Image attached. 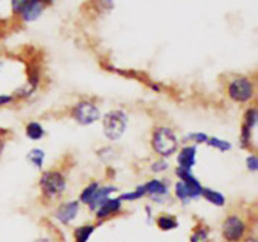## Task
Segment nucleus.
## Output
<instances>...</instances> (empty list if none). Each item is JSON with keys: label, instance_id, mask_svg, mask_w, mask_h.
I'll list each match as a JSON object with an SVG mask.
<instances>
[{"label": "nucleus", "instance_id": "obj_17", "mask_svg": "<svg viewBox=\"0 0 258 242\" xmlns=\"http://www.w3.org/2000/svg\"><path fill=\"white\" fill-rule=\"evenodd\" d=\"M206 144L207 145L211 146V148L221 151V153H227V151L232 150L231 141L226 140V139H221V138H218V136H209Z\"/></svg>", "mask_w": 258, "mask_h": 242}, {"label": "nucleus", "instance_id": "obj_19", "mask_svg": "<svg viewBox=\"0 0 258 242\" xmlns=\"http://www.w3.org/2000/svg\"><path fill=\"white\" fill-rule=\"evenodd\" d=\"M145 196H146L145 188H144V184H143V186L136 187L134 191L122 193L118 198L121 199V202H134V201H138V199H141Z\"/></svg>", "mask_w": 258, "mask_h": 242}, {"label": "nucleus", "instance_id": "obj_2", "mask_svg": "<svg viewBox=\"0 0 258 242\" xmlns=\"http://www.w3.org/2000/svg\"><path fill=\"white\" fill-rule=\"evenodd\" d=\"M67 187L66 176L58 170L43 171L39 178V188L43 196L48 199L62 196Z\"/></svg>", "mask_w": 258, "mask_h": 242}, {"label": "nucleus", "instance_id": "obj_20", "mask_svg": "<svg viewBox=\"0 0 258 242\" xmlns=\"http://www.w3.org/2000/svg\"><path fill=\"white\" fill-rule=\"evenodd\" d=\"M156 224L160 229L163 231H171V229L176 228L178 227V221L174 218L173 216H169V214H163L158 218Z\"/></svg>", "mask_w": 258, "mask_h": 242}, {"label": "nucleus", "instance_id": "obj_27", "mask_svg": "<svg viewBox=\"0 0 258 242\" xmlns=\"http://www.w3.org/2000/svg\"><path fill=\"white\" fill-rule=\"evenodd\" d=\"M246 166L249 171L252 173H256L258 170V159L256 155H249L248 158L246 159Z\"/></svg>", "mask_w": 258, "mask_h": 242}, {"label": "nucleus", "instance_id": "obj_21", "mask_svg": "<svg viewBox=\"0 0 258 242\" xmlns=\"http://www.w3.org/2000/svg\"><path fill=\"white\" fill-rule=\"evenodd\" d=\"M93 231H95V227L91 226V224H85V226H81L78 228H76V242H87L90 239V237L92 236Z\"/></svg>", "mask_w": 258, "mask_h": 242}, {"label": "nucleus", "instance_id": "obj_31", "mask_svg": "<svg viewBox=\"0 0 258 242\" xmlns=\"http://www.w3.org/2000/svg\"><path fill=\"white\" fill-rule=\"evenodd\" d=\"M4 148H5V141H4V139L0 136V155L3 154V150H4Z\"/></svg>", "mask_w": 258, "mask_h": 242}, {"label": "nucleus", "instance_id": "obj_33", "mask_svg": "<svg viewBox=\"0 0 258 242\" xmlns=\"http://www.w3.org/2000/svg\"><path fill=\"white\" fill-rule=\"evenodd\" d=\"M48 2H52V0H44V3H45V4H47Z\"/></svg>", "mask_w": 258, "mask_h": 242}, {"label": "nucleus", "instance_id": "obj_24", "mask_svg": "<svg viewBox=\"0 0 258 242\" xmlns=\"http://www.w3.org/2000/svg\"><path fill=\"white\" fill-rule=\"evenodd\" d=\"M174 193H175V197L181 201L183 203H189L191 201V197L189 191L186 189V187L184 186L183 182H178V183L174 186Z\"/></svg>", "mask_w": 258, "mask_h": 242}, {"label": "nucleus", "instance_id": "obj_23", "mask_svg": "<svg viewBox=\"0 0 258 242\" xmlns=\"http://www.w3.org/2000/svg\"><path fill=\"white\" fill-rule=\"evenodd\" d=\"M257 121H258L257 108L256 107L247 108L246 112H244V116H243V125L253 130L257 125Z\"/></svg>", "mask_w": 258, "mask_h": 242}, {"label": "nucleus", "instance_id": "obj_13", "mask_svg": "<svg viewBox=\"0 0 258 242\" xmlns=\"http://www.w3.org/2000/svg\"><path fill=\"white\" fill-rule=\"evenodd\" d=\"M116 191H117V188H116L115 186H111V184H108V186H103V187L100 186V188L97 189V192H96L95 196H93L92 201H91L90 204H88L91 211H96V209H97L101 204L105 203L106 199L110 198L111 194L115 193Z\"/></svg>", "mask_w": 258, "mask_h": 242}, {"label": "nucleus", "instance_id": "obj_1", "mask_svg": "<svg viewBox=\"0 0 258 242\" xmlns=\"http://www.w3.org/2000/svg\"><path fill=\"white\" fill-rule=\"evenodd\" d=\"M151 146L158 155L169 158L178 151L179 140L173 129L168 126H158L153 131Z\"/></svg>", "mask_w": 258, "mask_h": 242}, {"label": "nucleus", "instance_id": "obj_6", "mask_svg": "<svg viewBox=\"0 0 258 242\" xmlns=\"http://www.w3.org/2000/svg\"><path fill=\"white\" fill-rule=\"evenodd\" d=\"M246 222L237 214L227 217L222 226V234L227 242H239L246 234Z\"/></svg>", "mask_w": 258, "mask_h": 242}, {"label": "nucleus", "instance_id": "obj_12", "mask_svg": "<svg viewBox=\"0 0 258 242\" xmlns=\"http://www.w3.org/2000/svg\"><path fill=\"white\" fill-rule=\"evenodd\" d=\"M122 208V202L118 198H108L103 204H101L97 209H96V217L97 219H106L111 216H115Z\"/></svg>", "mask_w": 258, "mask_h": 242}, {"label": "nucleus", "instance_id": "obj_10", "mask_svg": "<svg viewBox=\"0 0 258 242\" xmlns=\"http://www.w3.org/2000/svg\"><path fill=\"white\" fill-rule=\"evenodd\" d=\"M144 188H145L146 196L155 199V201H161L166 196H169L168 184L161 180V179H151V180L146 182L144 184Z\"/></svg>", "mask_w": 258, "mask_h": 242}, {"label": "nucleus", "instance_id": "obj_30", "mask_svg": "<svg viewBox=\"0 0 258 242\" xmlns=\"http://www.w3.org/2000/svg\"><path fill=\"white\" fill-rule=\"evenodd\" d=\"M14 101V97L12 95H0V106L8 105Z\"/></svg>", "mask_w": 258, "mask_h": 242}, {"label": "nucleus", "instance_id": "obj_14", "mask_svg": "<svg viewBox=\"0 0 258 242\" xmlns=\"http://www.w3.org/2000/svg\"><path fill=\"white\" fill-rule=\"evenodd\" d=\"M202 197H204L207 202L217 207H223L226 204V197L222 192L217 191L213 188H203V193Z\"/></svg>", "mask_w": 258, "mask_h": 242}, {"label": "nucleus", "instance_id": "obj_32", "mask_svg": "<svg viewBox=\"0 0 258 242\" xmlns=\"http://www.w3.org/2000/svg\"><path fill=\"white\" fill-rule=\"evenodd\" d=\"M2 70H3V62H0V73H2Z\"/></svg>", "mask_w": 258, "mask_h": 242}, {"label": "nucleus", "instance_id": "obj_16", "mask_svg": "<svg viewBox=\"0 0 258 242\" xmlns=\"http://www.w3.org/2000/svg\"><path fill=\"white\" fill-rule=\"evenodd\" d=\"M44 159H45V153L43 149L40 148H33L29 153L27 154V160L29 161V164H32L34 168L42 169L44 165Z\"/></svg>", "mask_w": 258, "mask_h": 242}, {"label": "nucleus", "instance_id": "obj_8", "mask_svg": "<svg viewBox=\"0 0 258 242\" xmlns=\"http://www.w3.org/2000/svg\"><path fill=\"white\" fill-rule=\"evenodd\" d=\"M80 201H68L60 204L55 211V218L63 224H68L78 216Z\"/></svg>", "mask_w": 258, "mask_h": 242}, {"label": "nucleus", "instance_id": "obj_29", "mask_svg": "<svg viewBox=\"0 0 258 242\" xmlns=\"http://www.w3.org/2000/svg\"><path fill=\"white\" fill-rule=\"evenodd\" d=\"M29 0H12V9L13 13L15 14H19V12L22 10V8L24 7Z\"/></svg>", "mask_w": 258, "mask_h": 242}, {"label": "nucleus", "instance_id": "obj_18", "mask_svg": "<svg viewBox=\"0 0 258 242\" xmlns=\"http://www.w3.org/2000/svg\"><path fill=\"white\" fill-rule=\"evenodd\" d=\"M100 188V184H98V182H91L90 184H87V186L83 188V191L81 192L80 194V203H83V204H90V202L92 201L93 196H95V193L97 192V189Z\"/></svg>", "mask_w": 258, "mask_h": 242}, {"label": "nucleus", "instance_id": "obj_5", "mask_svg": "<svg viewBox=\"0 0 258 242\" xmlns=\"http://www.w3.org/2000/svg\"><path fill=\"white\" fill-rule=\"evenodd\" d=\"M73 120L78 123L80 125L87 126L95 124L98 118L101 117L100 108L91 101H80L76 103L71 110Z\"/></svg>", "mask_w": 258, "mask_h": 242}, {"label": "nucleus", "instance_id": "obj_34", "mask_svg": "<svg viewBox=\"0 0 258 242\" xmlns=\"http://www.w3.org/2000/svg\"><path fill=\"white\" fill-rule=\"evenodd\" d=\"M254 242H256V241H254Z\"/></svg>", "mask_w": 258, "mask_h": 242}, {"label": "nucleus", "instance_id": "obj_4", "mask_svg": "<svg viewBox=\"0 0 258 242\" xmlns=\"http://www.w3.org/2000/svg\"><path fill=\"white\" fill-rule=\"evenodd\" d=\"M228 95L234 102H248L254 96L253 82L251 81V78L246 77V76H238L229 82Z\"/></svg>", "mask_w": 258, "mask_h": 242}, {"label": "nucleus", "instance_id": "obj_3", "mask_svg": "<svg viewBox=\"0 0 258 242\" xmlns=\"http://www.w3.org/2000/svg\"><path fill=\"white\" fill-rule=\"evenodd\" d=\"M128 117L122 110H111L103 116V134L108 140H118L127 129Z\"/></svg>", "mask_w": 258, "mask_h": 242}, {"label": "nucleus", "instance_id": "obj_7", "mask_svg": "<svg viewBox=\"0 0 258 242\" xmlns=\"http://www.w3.org/2000/svg\"><path fill=\"white\" fill-rule=\"evenodd\" d=\"M176 176L180 179V182H183L184 186L186 187V189L190 193L191 199H196L202 197V193H203V188L204 187L202 186L199 179L191 173V170H186V169H181V168H176L175 170Z\"/></svg>", "mask_w": 258, "mask_h": 242}, {"label": "nucleus", "instance_id": "obj_28", "mask_svg": "<svg viewBox=\"0 0 258 242\" xmlns=\"http://www.w3.org/2000/svg\"><path fill=\"white\" fill-rule=\"evenodd\" d=\"M168 168L169 164L166 163L165 160H156L155 163L151 165V170H153L154 173H163V171H165Z\"/></svg>", "mask_w": 258, "mask_h": 242}, {"label": "nucleus", "instance_id": "obj_26", "mask_svg": "<svg viewBox=\"0 0 258 242\" xmlns=\"http://www.w3.org/2000/svg\"><path fill=\"white\" fill-rule=\"evenodd\" d=\"M252 133L253 130L247 126L242 125V130H241V146L244 149H249L252 145Z\"/></svg>", "mask_w": 258, "mask_h": 242}, {"label": "nucleus", "instance_id": "obj_25", "mask_svg": "<svg viewBox=\"0 0 258 242\" xmlns=\"http://www.w3.org/2000/svg\"><path fill=\"white\" fill-rule=\"evenodd\" d=\"M190 242H209V228L206 226H199L191 234Z\"/></svg>", "mask_w": 258, "mask_h": 242}, {"label": "nucleus", "instance_id": "obj_11", "mask_svg": "<svg viewBox=\"0 0 258 242\" xmlns=\"http://www.w3.org/2000/svg\"><path fill=\"white\" fill-rule=\"evenodd\" d=\"M197 145H185L178 153V168L191 170L197 164Z\"/></svg>", "mask_w": 258, "mask_h": 242}, {"label": "nucleus", "instance_id": "obj_22", "mask_svg": "<svg viewBox=\"0 0 258 242\" xmlns=\"http://www.w3.org/2000/svg\"><path fill=\"white\" fill-rule=\"evenodd\" d=\"M209 136L206 133H201V131H196V133H189L184 136V143H193L194 145H201V144H206Z\"/></svg>", "mask_w": 258, "mask_h": 242}, {"label": "nucleus", "instance_id": "obj_9", "mask_svg": "<svg viewBox=\"0 0 258 242\" xmlns=\"http://www.w3.org/2000/svg\"><path fill=\"white\" fill-rule=\"evenodd\" d=\"M44 8V0H29V2L22 8V10L19 12V15L20 18H22V20H24V22H34V20H37L38 18L43 14Z\"/></svg>", "mask_w": 258, "mask_h": 242}, {"label": "nucleus", "instance_id": "obj_15", "mask_svg": "<svg viewBox=\"0 0 258 242\" xmlns=\"http://www.w3.org/2000/svg\"><path fill=\"white\" fill-rule=\"evenodd\" d=\"M25 135L33 141L40 140L45 135V130L38 121H30L25 126Z\"/></svg>", "mask_w": 258, "mask_h": 242}]
</instances>
